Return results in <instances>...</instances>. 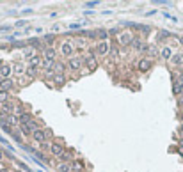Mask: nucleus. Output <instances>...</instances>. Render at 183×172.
I'll use <instances>...</instances> for the list:
<instances>
[{"label": "nucleus", "instance_id": "nucleus-28", "mask_svg": "<svg viewBox=\"0 0 183 172\" xmlns=\"http://www.w3.org/2000/svg\"><path fill=\"white\" fill-rule=\"evenodd\" d=\"M146 52H148V55H149V57H155V55L158 53V52H156V46H155V45L148 46V50H146Z\"/></svg>", "mask_w": 183, "mask_h": 172}, {"label": "nucleus", "instance_id": "nucleus-1", "mask_svg": "<svg viewBox=\"0 0 183 172\" xmlns=\"http://www.w3.org/2000/svg\"><path fill=\"white\" fill-rule=\"evenodd\" d=\"M108 52H110V45H108L107 41H100L98 45L93 48V53H94L96 57H107Z\"/></svg>", "mask_w": 183, "mask_h": 172}, {"label": "nucleus", "instance_id": "nucleus-2", "mask_svg": "<svg viewBox=\"0 0 183 172\" xmlns=\"http://www.w3.org/2000/svg\"><path fill=\"white\" fill-rule=\"evenodd\" d=\"M84 64H85V66H89L91 71H94V69L98 68V59H96V55L93 53V50H89V53L84 55Z\"/></svg>", "mask_w": 183, "mask_h": 172}, {"label": "nucleus", "instance_id": "nucleus-46", "mask_svg": "<svg viewBox=\"0 0 183 172\" xmlns=\"http://www.w3.org/2000/svg\"><path fill=\"white\" fill-rule=\"evenodd\" d=\"M181 133H183V124H181Z\"/></svg>", "mask_w": 183, "mask_h": 172}, {"label": "nucleus", "instance_id": "nucleus-9", "mask_svg": "<svg viewBox=\"0 0 183 172\" xmlns=\"http://www.w3.org/2000/svg\"><path fill=\"white\" fill-rule=\"evenodd\" d=\"M153 66V62H151V59H148V57H144V59H141L139 62H137V69H139V71H148L149 68Z\"/></svg>", "mask_w": 183, "mask_h": 172}, {"label": "nucleus", "instance_id": "nucleus-36", "mask_svg": "<svg viewBox=\"0 0 183 172\" xmlns=\"http://www.w3.org/2000/svg\"><path fill=\"white\" fill-rule=\"evenodd\" d=\"M25 23H27L25 20H18V21H16V27H25Z\"/></svg>", "mask_w": 183, "mask_h": 172}, {"label": "nucleus", "instance_id": "nucleus-31", "mask_svg": "<svg viewBox=\"0 0 183 172\" xmlns=\"http://www.w3.org/2000/svg\"><path fill=\"white\" fill-rule=\"evenodd\" d=\"M84 27V23H70V30H80Z\"/></svg>", "mask_w": 183, "mask_h": 172}, {"label": "nucleus", "instance_id": "nucleus-16", "mask_svg": "<svg viewBox=\"0 0 183 172\" xmlns=\"http://www.w3.org/2000/svg\"><path fill=\"white\" fill-rule=\"evenodd\" d=\"M34 57H36V50H34V48H25V50H23V59H25V60L30 62Z\"/></svg>", "mask_w": 183, "mask_h": 172}, {"label": "nucleus", "instance_id": "nucleus-19", "mask_svg": "<svg viewBox=\"0 0 183 172\" xmlns=\"http://www.w3.org/2000/svg\"><path fill=\"white\" fill-rule=\"evenodd\" d=\"M29 66H32V68H37V69H39V68L43 66V59H41L39 55H36V57L29 62Z\"/></svg>", "mask_w": 183, "mask_h": 172}, {"label": "nucleus", "instance_id": "nucleus-23", "mask_svg": "<svg viewBox=\"0 0 183 172\" xmlns=\"http://www.w3.org/2000/svg\"><path fill=\"white\" fill-rule=\"evenodd\" d=\"M172 92L174 94H183V85L178 83L176 80H172Z\"/></svg>", "mask_w": 183, "mask_h": 172}, {"label": "nucleus", "instance_id": "nucleus-45", "mask_svg": "<svg viewBox=\"0 0 183 172\" xmlns=\"http://www.w3.org/2000/svg\"><path fill=\"white\" fill-rule=\"evenodd\" d=\"M179 144H181V147H183V138H181V140H179Z\"/></svg>", "mask_w": 183, "mask_h": 172}, {"label": "nucleus", "instance_id": "nucleus-18", "mask_svg": "<svg viewBox=\"0 0 183 172\" xmlns=\"http://www.w3.org/2000/svg\"><path fill=\"white\" fill-rule=\"evenodd\" d=\"M57 170H59V172H73V170H71V163H66V162H61V163L57 165Z\"/></svg>", "mask_w": 183, "mask_h": 172}, {"label": "nucleus", "instance_id": "nucleus-30", "mask_svg": "<svg viewBox=\"0 0 183 172\" xmlns=\"http://www.w3.org/2000/svg\"><path fill=\"white\" fill-rule=\"evenodd\" d=\"M137 30H141L142 34H149V27L148 25H137Z\"/></svg>", "mask_w": 183, "mask_h": 172}, {"label": "nucleus", "instance_id": "nucleus-17", "mask_svg": "<svg viewBox=\"0 0 183 172\" xmlns=\"http://www.w3.org/2000/svg\"><path fill=\"white\" fill-rule=\"evenodd\" d=\"M25 69H27V66H23V64H14V66H13V73H14L16 76L23 75V73H25Z\"/></svg>", "mask_w": 183, "mask_h": 172}, {"label": "nucleus", "instance_id": "nucleus-11", "mask_svg": "<svg viewBox=\"0 0 183 172\" xmlns=\"http://www.w3.org/2000/svg\"><path fill=\"white\" fill-rule=\"evenodd\" d=\"M132 46H133L135 52H146V50H148V45H146L142 39H139V37L133 41V45H132Z\"/></svg>", "mask_w": 183, "mask_h": 172}, {"label": "nucleus", "instance_id": "nucleus-29", "mask_svg": "<svg viewBox=\"0 0 183 172\" xmlns=\"http://www.w3.org/2000/svg\"><path fill=\"white\" fill-rule=\"evenodd\" d=\"M18 128H20V130H21V133H23V135H27V137H30V133H32V131L29 130V128H27L25 124H20Z\"/></svg>", "mask_w": 183, "mask_h": 172}, {"label": "nucleus", "instance_id": "nucleus-42", "mask_svg": "<svg viewBox=\"0 0 183 172\" xmlns=\"http://www.w3.org/2000/svg\"><path fill=\"white\" fill-rule=\"evenodd\" d=\"M178 41H179V45H183V36H179V37H178Z\"/></svg>", "mask_w": 183, "mask_h": 172}, {"label": "nucleus", "instance_id": "nucleus-14", "mask_svg": "<svg viewBox=\"0 0 183 172\" xmlns=\"http://www.w3.org/2000/svg\"><path fill=\"white\" fill-rule=\"evenodd\" d=\"M171 64H172L174 68L183 66V53H174V55H172V59H171Z\"/></svg>", "mask_w": 183, "mask_h": 172}, {"label": "nucleus", "instance_id": "nucleus-13", "mask_svg": "<svg viewBox=\"0 0 183 172\" xmlns=\"http://www.w3.org/2000/svg\"><path fill=\"white\" fill-rule=\"evenodd\" d=\"M16 106H18V105H16V101H9V103L2 105V110H4L6 114H9V115H11V114H14V112H16Z\"/></svg>", "mask_w": 183, "mask_h": 172}, {"label": "nucleus", "instance_id": "nucleus-35", "mask_svg": "<svg viewBox=\"0 0 183 172\" xmlns=\"http://www.w3.org/2000/svg\"><path fill=\"white\" fill-rule=\"evenodd\" d=\"M118 32H119V29H118V27H114V29H110V30H108V34H110V36H116Z\"/></svg>", "mask_w": 183, "mask_h": 172}, {"label": "nucleus", "instance_id": "nucleus-37", "mask_svg": "<svg viewBox=\"0 0 183 172\" xmlns=\"http://www.w3.org/2000/svg\"><path fill=\"white\" fill-rule=\"evenodd\" d=\"M41 147H43V149H46V151H50V142H43Z\"/></svg>", "mask_w": 183, "mask_h": 172}, {"label": "nucleus", "instance_id": "nucleus-22", "mask_svg": "<svg viewBox=\"0 0 183 172\" xmlns=\"http://www.w3.org/2000/svg\"><path fill=\"white\" fill-rule=\"evenodd\" d=\"M7 124H9V126H20V117L14 115V114H11V115L7 117Z\"/></svg>", "mask_w": 183, "mask_h": 172}, {"label": "nucleus", "instance_id": "nucleus-41", "mask_svg": "<svg viewBox=\"0 0 183 172\" xmlns=\"http://www.w3.org/2000/svg\"><path fill=\"white\" fill-rule=\"evenodd\" d=\"M2 162H4V153L0 151V163H2Z\"/></svg>", "mask_w": 183, "mask_h": 172}, {"label": "nucleus", "instance_id": "nucleus-25", "mask_svg": "<svg viewBox=\"0 0 183 172\" xmlns=\"http://www.w3.org/2000/svg\"><path fill=\"white\" fill-rule=\"evenodd\" d=\"M25 73H27L30 78H36V76H37V73H39V69H37V68H32V66H27Z\"/></svg>", "mask_w": 183, "mask_h": 172}, {"label": "nucleus", "instance_id": "nucleus-6", "mask_svg": "<svg viewBox=\"0 0 183 172\" xmlns=\"http://www.w3.org/2000/svg\"><path fill=\"white\" fill-rule=\"evenodd\" d=\"M50 153H52L55 158H62V155L66 153V149H64L62 144H59V142H52V144H50Z\"/></svg>", "mask_w": 183, "mask_h": 172}, {"label": "nucleus", "instance_id": "nucleus-33", "mask_svg": "<svg viewBox=\"0 0 183 172\" xmlns=\"http://www.w3.org/2000/svg\"><path fill=\"white\" fill-rule=\"evenodd\" d=\"M16 165H20V167H21V169H23L25 172H32V170H30V169H29V167H27V165H25L23 162H16Z\"/></svg>", "mask_w": 183, "mask_h": 172}, {"label": "nucleus", "instance_id": "nucleus-39", "mask_svg": "<svg viewBox=\"0 0 183 172\" xmlns=\"http://www.w3.org/2000/svg\"><path fill=\"white\" fill-rule=\"evenodd\" d=\"M21 14H23V16H27V14H32V9H23V11H21Z\"/></svg>", "mask_w": 183, "mask_h": 172}, {"label": "nucleus", "instance_id": "nucleus-26", "mask_svg": "<svg viewBox=\"0 0 183 172\" xmlns=\"http://www.w3.org/2000/svg\"><path fill=\"white\" fill-rule=\"evenodd\" d=\"M71 170L73 172H84V163L82 162H73L71 163Z\"/></svg>", "mask_w": 183, "mask_h": 172}, {"label": "nucleus", "instance_id": "nucleus-40", "mask_svg": "<svg viewBox=\"0 0 183 172\" xmlns=\"http://www.w3.org/2000/svg\"><path fill=\"white\" fill-rule=\"evenodd\" d=\"M11 27H0V32H9Z\"/></svg>", "mask_w": 183, "mask_h": 172}, {"label": "nucleus", "instance_id": "nucleus-44", "mask_svg": "<svg viewBox=\"0 0 183 172\" xmlns=\"http://www.w3.org/2000/svg\"><path fill=\"white\" fill-rule=\"evenodd\" d=\"M2 82H4V78H2V76H0V85H2Z\"/></svg>", "mask_w": 183, "mask_h": 172}, {"label": "nucleus", "instance_id": "nucleus-27", "mask_svg": "<svg viewBox=\"0 0 183 172\" xmlns=\"http://www.w3.org/2000/svg\"><path fill=\"white\" fill-rule=\"evenodd\" d=\"M11 137H13V140H14V142H18V144H21V145H23V138H21V135H20L16 130L13 131V135H11Z\"/></svg>", "mask_w": 183, "mask_h": 172}, {"label": "nucleus", "instance_id": "nucleus-7", "mask_svg": "<svg viewBox=\"0 0 183 172\" xmlns=\"http://www.w3.org/2000/svg\"><path fill=\"white\" fill-rule=\"evenodd\" d=\"M82 66H84V59H80V57H71L70 60H68V68H70L71 71H78Z\"/></svg>", "mask_w": 183, "mask_h": 172}, {"label": "nucleus", "instance_id": "nucleus-38", "mask_svg": "<svg viewBox=\"0 0 183 172\" xmlns=\"http://www.w3.org/2000/svg\"><path fill=\"white\" fill-rule=\"evenodd\" d=\"M98 4H100V2H87L85 7H94V6H98Z\"/></svg>", "mask_w": 183, "mask_h": 172}, {"label": "nucleus", "instance_id": "nucleus-4", "mask_svg": "<svg viewBox=\"0 0 183 172\" xmlns=\"http://www.w3.org/2000/svg\"><path fill=\"white\" fill-rule=\"evenodd\" d=\"M118 41H119V45H121V46H132V45H133V41H135V37H133V34H132V32L125 30V32H121V34H119Z\"/></svg>", "mask_w": 183, "mask_h": 172}, {"label": "nucleus", "instance_id": "nucleus-3", "mask_svg": "<svg viewBox=\"0 0 183 172\" xmlns=\"http://www.w3.org/2000/svg\"><path fill=\"white\" fill-rule=\"evenodd\" d=\"M73 52H77L75 50V43H71V41H62L61 43V53L64 55V57H73Z\"/></svg>", "mask_w": 183, "mask_h": 172}, {"label": "nucleus", "instance_id": "nucleus-5", "mask_svg": "<svg viewBox=\"0 0 183 172\" xmlns=\"http://www.w3.org/2000/svg\"><path fill=\"white\" fill-rule=\"evenodd\" d=\"M32 138L36 140V142H39V144H43V142H48V138H50V131H46V130H36L34 133H32Z\"/></svg>", "mask_w": 183, "mask_h": 172}, {"label": "nucleus", "instance_id": "nucleus-43", "mask_svg": "<svg viewBox=\"0 0 183 172\" xmlns=\"http://www.w3.org/2000/svg\"><path fill=\"white\" fill-rule=\"evenodd\" d=\"M0 172H9V170H7V169H2V170H0Z\"/></svg>", "mask_w": 183, "mask_h": 172}, {"label": "nucleus", "instance_id": "nucleus-32", "mask_svg": "<svg viewBox=\"0 0 183 172\" xmlns=\"http://www.w3.org/2000/svg\"><path fill=\"white\" fill-rule=\"evenodd\" d=\"M64 80H66L64 75H55V76H53V82H55V83H62Z\"/></svg>", "mask_w": 183, "mask_h": 172}, {"label": "nucleus", "instance_id": "nucleus-10", "mask_svg": "<svg viewBox=\"0 0 183 172\" xmlns=\"http://www.w3.org/2000/svg\"><path fill=\"white\" fill-rule=\"evenodd\" d=\"M11 73H13V66H11V64H4V62H0V76L6 80V78L11 76Z\"/></svg>", "mask_w": 183, "mask_h": 172}, {"label": "nucleus", "instance_id": "nucleus-15", "mask_svg": "<svg viewBox=\"0 0 183 172\" xmlns=\"http://www.w3.org/2000/svg\"><path fill=\"white\" fill-rule=\"evenodd\" d=\"M13 87H14V82H13L11 78H6V80L2 82V85H0V91H6V92H9Z\"/></svg>", "mask_w": 183, "mask_h": 172}, {"label": "nucleus", "instance_id": "nucleus-47", "mask_svg": "<svg viewBox=\"0 0 183 172\" xmlns=\"http://www.w3.org/2000/svg\"><path fill=\"white\" fill-rule=\"evenodd\" d=\"M39 172H43V170H39Z\"/></svg>", "mask_w": 183, "mask_h": 172}, {"label": "nucleus", "instance_id": "nucleus-34", "mask_svg": "<svg viewBox=\"0 0 183 172\" xmlns=\"http://www.w3.org/2000/svg\"><path fill=\"white\" fill-rule=\"evenodd\" d=\"M174 80H176L178 83H181V85H183V73H179V75H176V78H174Z\"/></svg>", "mask_w": 183, "mask_h": 172}, {"label": "nucleus", "instance_id": "nucleus-12", "mask_svg": "<svg viewBox=\"0 0 183 172\" xmlns=\"http://www.w3.org/2000/svg\"><path fill=\"white\" fill-rule=\"evenodd\" d=\"M172 55H174V53H172V48H171V46H164L162 50H160V57H162L164 60H171Z\"/></svg>", "mask_w": 183, "mask_h": 172}, {"label": "nucleus", "instance_id": "nucleus-8", "mask_svg": "<svg viewBox=\"0 0 183 172\" xmlns=\"http://www.w3.org/2000/svg\"><path fill=\"white\" fill-rule=\"evenodd\" d=\"M43 60H48V62H55L57 60V50L55 48H44V52H43Z\"/></svg>", "mask_w": 183, "mask_h": 172}, {"label": "nucleus", "instance_id": "nucleus-24", "mask_svg": "<svg viewBox=\"0 0 183 172\" xmlns=\"http://www.w3.org/2000/svg\"><path fill=\"white\" fill-rule=\"evenodd\" d=\"M171 36H172V34H171L169 30H160V32L156 34V39H158V41H164V39H167V37H171Z\"/></svg>", "mask_w": 183, "mask_h": 172}, {"label": "nucleus", "instance_id": "nucleus-21", "mask_svg": "<svg viewBox=\"0 0 183 172\" xmlns=\"http://www.w3.org/2000/svg\"><path fill=\"white\" fill-rule=\"evenodd\" d=\"M11 101V94L6 92V91H0V105H6Z\"/></svg>", "mask_w": 183, "mask_h": 172}, {"label": "nucleus", "instance_id": "nucleus-20", "mask_svg": "<svg viewBox=\"0 0 183 172\" xmlns=\"http://www.w3.org/2000/svg\"><path fill=\"white\" fill-rule=\"evenodd\" d=\"M55 43V34H46L43 37V45H48V48H50V45H53Z\"/></svg>", "mask_w": 183, "mask_h": 172}]
</instances>
